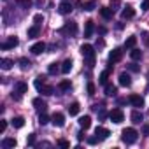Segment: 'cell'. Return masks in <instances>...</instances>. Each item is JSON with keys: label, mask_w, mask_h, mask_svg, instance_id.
<instances>
[{"label": "cell", "mask_w": 149, "mask_h": 149, "mask_svg": "<svg viewBox=\"0 0 149 149\" xmlns=\"http://www.w3.org/2000/svg\"><path fill=\"white\" fill-rule=\"evenodd\" d=\"M16 139L14 137H6L4 140H2V147L4 149H13V147H16Z\"/></svg>", "instance_id": "cell-17"}, {"label": "cell", "mask_w": 149, "mask_h": 149, "mask_svg": "<svg viewBox=\"0 0 149 149\" xmlns=\"http://www.w3.org/2000/svg\"><path fill=\"white\" fill-rule=\"evenodd\" d=\"M58 146H60V147H70V142L65 140V139H60V140H58Z\"/></svg>", "instance_id": "cell-39"}, {"label": "cell", "mask_w": 149, "mask_h": 149, "mask_svg": "<svg viewBox=\"0 0 149 149\" xmlns=\"http://www.w3.org/2000/svg\"><path fill=\"white\" fill-rule=\"evenodd\" d=\"M130 70H132V72H139V67H137L135 63H132V65H130Z\"/></svg>", "instance_id": "cell-46"}, {"label": "cell", "mask_w": 149, "mask_h": 149, "mask_svg": "<svg viewBox=\"0 0 149 149\" xmlns=\"http://www.w3.org/2000/svg\"><path fill=\"white\" fill-rule=\"evenodd\" d=\"M49 121H51V118H49L46 112H40V114H39V123H40L42 126H44V125H47Z\"/></svg>", "instance_id": "cell-34"}, {"label": "cell", "mask_w": 149, "mask_h": 149, "mask_svg": "<svg viewBox=\"0 0 149 149\" xmlns=\"http://www.w3.org/2000/svg\"><path fill=\"white\" fill-rule=\"evenodd\" d=\"M98 32H100V33H102V35H104V33H105V32H107V30H105V28H104V26H100V28H98Z\"/></svg>", "instance_id": "cell-47"}, {"label": "cell", "mask_w": 149, "mask_h": 149, "mask_svg": "<svg viewBox=\"0 0 149 149\" xmlns=\"http://www.w3.org/2000/svg\"><path fill=\"white\" fill-rule=\"evenodd\" d=\"M40 93H42V95H46V97H49V95H53V93H54V88H53V86L44 84V86H42V90H40Z\"/></svg>", "instance_id": "cell-33"}, {"label": "cell", "mask_w": 149, "mask_h": 149, "mask_svg": "<svg viewBox=\"0 0 149 149\" xmlns=\"http://www.w3.org/2000/svg\"><path fill=\"white\" fill-rule=\"evenodd\" d=\"M130 58H132V60H135V61H137V60H140V58H142V51H140V49H137V47H133V49L130 51Z\"/></svg>", "instance_id": "cell-30"}, {"label": "cell", "mask_w": 149, "mask_h": 149, "mask_svg": "<svg viewBox=\"0 0 149 149\" xmlns=\"http://www.w3.org/2000/svg\"><path fill=\"white\" fill-rule=\"evenodd\" d=\"M109 74H111V68H107V70H104L102 74H100V77H98V83L100 84H107V79H109Z\"/></svg>", "instance_id": "cell-27"}, {"label": "cell", "mask_w": 149, "mask_h": 149, "mask_svg": "<svg viewBox=\"0 0 149 149\" xmlns=\"http://www.w3.org/2000/svg\"><path fill=\"white\" fill-rule=\"evenodd\" d=\"M58 13H60V14H63V16L70 14V13H72V4H70V2H67V0H63V2L58 6Z\"/></svg>", "instance_id": "cell-11"}, {"label": "cell", "mask_w": 149, "mask_h": 149, "mask_svg": "<svg viewBox=\"0 0 149 149\" xmlns=\"http://www.w3.org/2000/svg\"><path fill=\"white\" fill-rule=\"evenodd\" d=\"M128 102H130L133 107H137V109L144 107V98H142L140 95H130V97H128Z\"/></svg>", "instance_id": "cell-10"}, {"label": "cell", "mask_w": 149, "mask_h": 149, "mask_svg": "<svg viewBox=\"0 0 149 149\" xmlns=\"http://www.w3.org/2000/svg\"><path fill=\"white\" fill-rule=\"evenodd\" d=\"M142 133H144L146 137L149 135V125H144V126H142Z\"/></svg>", "instance_id": "cell-44"}, {"label": "cell", "mask_w": 149, "mask_h": 149, "mask_svg": "<svg viewBox=\"0 0 149 149\" xmlns=\"http://www.w3.org/2000/svg\"><path fill=\"white\" fill-rule=\"evenodd\" d=\"M58 70H61V68L58 67V63H51V65L47 67V72H49V74H56Z\"/></svg>", "instance_id": "cell-37"}, {"label": "cell", "mask_w": 149, "mask_h": 149, "mask_svg": "<svg viewBox=\"0 0 149 149\" xmlns=\"http://www.w3.org/2000/svg\"><path fill=\"white\" fill-rule=\"evenodd\" d=\"M51 123H53L54 126L61 128V126H65V116H63L61 112H54V114L51 116Z\"/></svg>", "instance_id": "cell-9"}, {"label": "cell", "mask_w": 149, "mask_h": 149, "mask_svg": "<svg viewBox=\"0 0 149 149\" xmlns=\"http://www.w3.org/2000/svg\"><path fill=\"white\" fill-rule=\"evenodd\" d=\"M95 7H97V2H95V0H88V2H84V4H83V9H84V11H88V13H90V11H93Z\"/></svg>", "instance_id": "cell-31"}, {"label": "cell", "mask_w": 149, "mask_h": 149, "mask_svg": "<svg viewBox=\"0 0 149 149\" xmlns=\"http://www.w3.org/2000/svg\"><path fill=\"white\" fill-rule=\"evenodd\" d=\"M121 139H123L125 144H135L137 139H139V132L135 128H125L121 132Z\"/></svg>", "instance_id": "cell-2"}, {"label": "cell", "mask_w": 149, "mask_h": 149, "mask_svg": "<svg viewBox=\"0 0 149 149\" xmlns=\"http://www.w3.org/2000/svg\"><path fill=\"white\" fill-rule=\"evenodd\" d=\"M135 44H137V37H135V35H130V37L126 39V42H125V47H126V49H133Z\"/></svg>", "instance_id": "cell-25"}, {"label": "cell", "mask_w": 149, "mask_h": 149, "mask_svg": "<svg viewBox=\"0 0 149 149\" xmlns=\"http://www.w3.org/2000/svg\"><path fill=\"white\" fill-rule=\"evenodd\" d=\"M81 53H83V56H84L86 65L91 68V67L95 65V56H97L95 47H93V46H90V44H83V46H81Z\"/></svg>", "instance_id": "cell-1"}, {"label": "cell", "mask_w": 149, "mask_h": 149, "mask_svg": "<svg viewBox=\"0 0 149 149\" xmlns=\"http://www.w3.org/2000/svg\"><path fill=\"white\" fill-rule=\"evenodd\" d=\"M70 88H72V83H70V81H67V79H65V81H61V83L58 84V90H60V91H70Z\"/></svg>", "instance_id": "cell-29"}, {"label": "cell", "mask_w": 149, "mask_h": 149, "mask_svg": "<svg viewBox=\"0 0 149 149\" xmlns=\"http://www.w3.org/2000/svg\"><path fill=\"white\" fill-rule=\"evenodd\" d=\"M33 107L37 109V111H40V112H46V109H47V104L42 100V98H33Z\"/></svg>", "instance_id": "cell-16"}, {"label": "cell", "mask_w": 149, "mask_h": 149, "mask_svg": "<svg viewBox=\"0 0 149 149\" xmlns=\"http://www.w3.org/2000/svg\"><path fill=\"white\" fill-rule=\"evenodd\" d=\"M79 111H81V107H79V104H77V102H74V104H70V105H68V114H70V116H77V114H79Z\"/></svg>", "instance_id": "cell-24"}, {"label": "cell", "mask_w": 149, "mask_h": 149, "mask_svg": "<svg viewBox=\"0 0 149 149\" xmlns=\"http://www.w3.org/2000/svg\"><path fill=\"white\" fill-rule=\"evenodd\" d=\"M133 16H135V11H133L132 6H126V7L121 11V18H123V19H132Z\"/></svg>", "instance_id": "cell-14"}, {"label": "cell", "mask_w": 149, "mask_h": 149, "mask_svg": "<svg viewBox=\"0 0 149 149\" xmlns=\"http://www.w3.org/2000/svg\"><path fill=\"white\" fill-rule=\"evenodd\" d=\"M109 119H111L112 123L119 125V123H123V119H125V112H123L121 109H112V111L109 112Z\"/></svg>", "instance_id": "cell-5"}, {"label": "cell", "mask_w": 149, "mask_h": 149, "mask_svg": "<svg viewBox=\"0 0 149 149\" xmlns=\"http://www.w3.org/2000/svg\"><path fill=\"white\" fill-rule=\"evenodd\" d=\"M26 91H28V84H26V83H23V81H19V83H16V84H14L13 98H14V100H19Z\"/></svg>", "instance_id": "cell-3"}, {"label": "cell", "mask_w": 149, "mask_h": 149, "mask_svg": "<svg viewBox=\"0 0 149 149\" xmlns=\"http://www.w3.org/2000/svg\"><path fill=\"white\" fill-rule=\"evenodd\" d=\"M119 84L125 86V88L132 86V77H130V74H126V72H121V74H119Z\"/></svg>", "instance_id": "cell-12"}, {"label": "cell", "mask_w": 149, "mask_h": 149, "mask_svg": "<svg viewBox=\"0 0 149 149\" xmlns=\"http://www.w3.org/2000/svg\"><path fill=\"white\" fill-rule=\"evenodd\" d=\"M109 135H111V132H109L105 126H97V128H95V137H97V140H98V142L105 140Z\"/></svg>", "instance_id": "cell-8"}, {"label": "cell", "mask_w": 149, "mask_h": 149, "mask_svg": "<svg viewBox=\"0 0 149 149\" xmlns=\"http://www.w3.org/2000/svg\"><path fill=\"white\" fill-rule=\"evenodd\" d=\"M149 9V0H144L142 2V11H147Z\"/></svg>", "instance_id": "cell-45"}, {"label": "cell", "mask_w": 149, "mask_h": 149, "mask_svg": "<svg viewBox=\"0 0 149 149\" xmlns=\"http://www.w3.org/2000/svg\"><path fill=\"white\" fill-rule=\"evenodd\" d=\"M13 65H14V60H11V58H2V60H0V67H2V70H9Z\"/></svg>", "instance_id": "cell-23"}, {"label": "cell", "mask_w": 149, "mask_h": 149, "mask_svg": "<svg viewBox=\"0 0 149 149\" xmlns=\"http://www.w3.org/2000/svg\"><path fill=\"white\" fill-rule=\"evenodd\" d=\"M121 58H123V51L121 49H112L109 53V67H112V63L121 61Z\"/></svg>", "instance_id": "cell-7"}, {"label": "cell", "mask_w": 149, "mask_h": 149, "mask_svg": "<svg viewBox=\"0 0 149 149\" xmlns=\"http://www.w3.org/2000/svg\"><path fill=\"white\" fill-rule=\"evenodd\" d=\"M142 121H144V114H142L140 111H133V112H132V123L140 125Z\"/></svg>", "instance_id": "cell-20"}, {"label": "cell", "mask_w": 149, "mask_h": 149, "mask_svg": "<svg viewBox=\"0 0 149 149\" xmlns=\"http://www.w3.org/2000/svg\"><path fill=\"white\" fill-rule=\"evenodd\" d=\"M40 21H44V18H42V14H37L35 16V25H40Z\"/></svg>", "instance_id": "cell-43"}, {"label": "cell", "mask_w": 149, "mask_h": 149, "mask_svg": "<svg viewBox=\"0 0 149 149\" xmlns=\"http://www.w3.org/2000/svg\"><path fill=\"white\" fill-rule=\"evenodd\" d=\"M61 33H65L67 37H76L77 35V23L76 21H68L63 25V28L60 30Z\"/></svg>", "instance_id": "cell-4"}, {"label": "cell", "mask_w": 149, "mask_h": 149, "mask_svg": "<svg viewBox=\"0 0 149 149\" xmlns=\"http://www.w3.org/2000/svg\"><path fill=\"white\" fill-rule=\"evenodd\" d=\"M6 128H7V121H6V119H2V121H0V132L4 133V132H6Z\"/></svg>", "instance_id": "cell-42"}, {"label": "cell", "mask_w": 149, "mask_h": 149, "mask_svg": "<svg viewBox=\"0 0 149 149\" xmlns=\"http://www.w3.org/2000/svg\"><path fill=\"white\" fill-rule=\"evenodd\" d=\"M79 126L84 128V130H88V128L91 126V118H90V116H81V118H79Z\"/></svg>", "instance_id": "cell-21"}, {"label": "cell", "mask_w": 149, "mask_h": 149, "mask_svg": "<svg viewBox=\"0 0 149 149\" xmlns=\"http://www.w3.org/2000/svg\"><path fill=\"white\" fill-rule=\"evenodd\" d=\"M33 84H35V88L40 91V90H42V86L46 84V77H44V76H39V77L35 79V83H33Z\"/></svg>", "instance_id": "cell-32"}, {"label": "cell", "mask_w": 149, "mask_h": 149, "mask_svg": "<svg viewBox=\"0 0 149 149\" xmlns=\"http://www.w3.org/2000/svg\"><path fill=\"white\" fill-rule=\"evenodd\" d=\"M100 16H102L104 19H112L114 9H111V7H102V9H100Z\"/></svg>", "instance_id": "cell-19"}, {"label": "cell", "mask_w": 149, "mask_h": 149, "mask_svg": "<svg viewBox=\"0 0 149 149\" xmlns=\"http://www.w3.org/2000/svg\"><path fill=\"white\" fill-rule=\"evenodd\" d=\"M88 95H95V84L88 83Z\"/></svg>", "instance_id": "cell-41"}, {"label": "cell", "mask_w": 149, "mask_h": 149, "mask_svg": "<svg viewBox=\"0 0 149 149\" xmlns=\"http://www.w3.org/2000/svg\"><path fill=\"white\" fill-rule=\"evenodd\" d=\"M140 35H142V42H144V44L149 47V32H142Z\"/></svg>", "instance_id": "cell-38"}, {"label": "cell", "mask_w": 149, "mask_h": 149, "mask_svg": "<svg viewBox=\"0 0 149 149\" xmlns=\"http://www.w3.org/2000/svg\"><path fill=\"white\" fill-rule=\"evenodd\" d=\"M11 125H13L14 128H23V126H25V118L16 116V118H13V119H11Z\"/></svg>", "instance_id": "cell-22"}, {"label": "cell", "mask_w": 149, "mask_h": 149, "mask_svg": "<svg viewBox=\"0 0 149 149\" xmlns=\"http://www.w3.org/2000/svg\"><path fill=\"white\" fill-rule=\"evenodd\" d=\"M26 144H28V146H33V144H35V135H33V133H30V135H28Z\"/></svg>", "instance_id": "cell-40"}, {"label": "cell", "mask_w": 149, "mask_h": 149, "mask_svg": "<svg viewBox=\"0 0 149 149\" xmlns=\"http://www.w3.org/2000/svg\"><path fill=\"white\" fill-rule=\"evenodd\" d=\"M18 44H19L18 37H14V35H13V37H7V40H4V42H2V46H0V47H2L4 51H7V49H14V47H16Z\"/></svg>", "instance_id": "cell-6"}, {"label": "cell", "mask_w": 149, "mask_h": 149, "mask_svg": "<svg viewBox=\"0 0 149 149\" xmlns=\"http://www.w3.org/2000/svg\"><path fill=\"white\" fill-rule=\"evenodd\" d=\"M18 63H19V67H21L23 70H28V68H30V65H32V63H30V60H26V58H19V61H18Z\"/></svg>", "instance_id": "cell-35"}, {"label": "cell", "mask_w": 149, "mask_h": 149, "mask_svg": "<svg viewBox=\"0 0 149 149\" xmlns=\"http://www.w3.org/2000/svg\"><path fill=\"white\" fill-rule=\"evenodd\" d=\"M70 70H72V60L68 58V60H65V61L61 63V72H63V74H68Z\"/></svg>", "instance_id": "cell-28"}, {"label": "cell", "mask_w": 149, "mask_h": 149, "mask_svg": "<svg viewBox=\"0 0 149 149\" xmlns=\"http://www.w3.org/2000/svg\"><path fill=\"white\" fill-rule=\"evenodd\" d=\"M93 32H95L93 21H86V25H84V39H91L93 37Z\"/></svg>", "instance_id": "cell-13"}, {"label": "cell", "mask_w": 149, "mask_h": 149, "mask_svg": "<svg viewBox=\"0 0 149 149\" xmlns=\"http://www.w3.org/2000/svg\"><path fill=\"white\" fill-rule=\"evenodd\" d=\"M26 33H28V39H35V37H39V35H40V25H33V26H30Z\"/></svg>", "instance_id": "cell-18"}, {"label": "cell", "mask_w": 149, "mask_h": 149, "mask_svg": "<svg viewBox=\"0 0 149 149\" xmlns=\"http://www.w3.org/2000/svg\"><path fill=\"white\" fill-rule=\"evenodd\" d=\"M18 4H19L23 9H30V7H32V0H18Z\"/></svg>", "instance_id": "cell-36"}, {"label": "cell", "mask_w": 149, "mask_h": 149, "mask_svg": "<svg viewBox=\"0 0 149 149\" xmlns=\"http://www.w3.org/2000/svg\"><path fill=\"white\" fill-rule=\"evenodd\" d=\"M77 139H79V140H83V139H84V133H83V132H81V133H77Z\"/></svg>", "instance_id": "cell-48"}, {"label": "cell", "mask_w": 149, "mask_h": 149, "mask_svg": "<svg viewBox=\"0 0 149 149\" xmlns=\"http://www.w3.org/2000/svg\"><path fill=\"white\" fill-rule=\"evenodd\" d=\"M30 51H32V54H40V53L46 51V44H44V42H35V44L30 47Z\"/></svg>", "instance_id": "cell-15"}, {"label": "cell", "mask_w": 149, "mask_h": 149, "mask_svg": "<svg viewBox=\"0 0 149 149\" xmlns=\"http://www.w3.org/2000/svg\"><path fill=\"white\" fill-rule=\"evenodd\" d=\"M116 93H118V88L114 84H105V95L107 97H116Z\"/></svg>", "instance_id": "cell-26"}]
</instances>
